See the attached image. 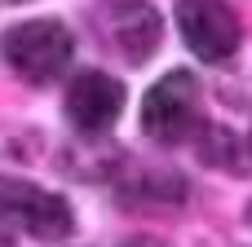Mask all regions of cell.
Segmentation results:
<instances>
[{"mask_svg":"<svg viewBox=\"0 0 252 247\" xmlns=\"http://www.w3.org/2000/svg\"><path fill=\"white\" fill-rule=\"evenodd\" d=\"M128 247H146V243H128Z\"/></svg>","mask_w":252,"mask_h":247,"instance_id":"8","label":"cell"},{"mask_svg":"<svg viewBox=\"0 0 252 247\" xmlns=\"http://www.w3.org/2000/svg\"><path fill=\"white\" fill-rule=\"evenodd\" d=\"M124 110V84L106 71H80L66 84V119L80 133H106Z\"/></svg>","mask_w":252,"mask_h":247,"instance_id":"6","label":"cell"},{"mask_svg":"<svg viewBox=\"0 0 252 247\" xmlns=\"http://www.w3.org/2000/svg\"><path fill=\"white\" fill-rule=\"evenodd\" d=\"M97 31L120 57H128L137 66V62H146L155 53L164 22H159L151 0H106L102 13H97Z\"/></svg>","mask_w":252,"mask_h":247,"instance_id":"5","label":"cell"},{"mask_svg":"<svg viewBox=\"0 0 252 247\" xmlns=\"http://www.w3.org/2000/svg\"><path fill=\"white\" fill-rule=\"evenodd\" d=\"M177 27H182L186 49L213 66L230 62L239 53V40H244L239 13L226 0H177Z\"/></svg>","mask_w":252,"mask_h":247,"instance_id":"4","label":"cell"},{"mask_svg":"<svg viewBox=\"0 0 252 247\" xmlns=\"http://www.w3.org/2000/svg\"><path fill=\"white\" fill-rule=\"evenodd\" d=\"M18 234L31 239H66L71 234V203L53 190H40L18 177H0V243Z\"/></svg>","mask_w":252,"mask_h":247,"instance_id":"2","label":"cell"},{"mask_svg":"<svg viewBox=\"0 0 252 247\" xmlns=\"http://www.w3.org/2000/svg\"><path fill=\"white\" fill-rule=\"evenodd\" d=\"M248 225H252V203H248Z\"/></svg>","mask_w":252,"mask_h":247,"instance_id":"7","label":"cell"},{"mask_svg":"<svg viewBox=\"0 0 252 247\" xmlns=\"http://www.w3.org/2000/svg\"><path fill=\"white\" fill-rule=\"evenodd\" d=\"M199 124V80L190 71H168L151 84L146 102H142V128L151 141H182L186 133H195Z\"/></svg>","mask_w":252,"mask_h":247,"instance_id":"3","label":"cell"},{"mask_svg":"<svg viewBox=\"0 0 252 247\" xmlns=\"http://www.w3.org/2000/svg\"><path fill=\"white\" fill-rule=\"evenodd\" d=\"M0 53L27 84H53L71 66L75 40L58 18H31L0 35Z\"/></svg>","mask_w":252,"mask_h":247,"instance_id":"1","label":"cell"}]
</instances>
